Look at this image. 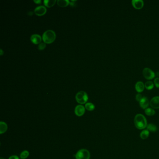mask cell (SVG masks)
Returning a JSON list of instances; mask_svg holds the SVG:
<instances>
[{"label":"cell","instance_id":"7c38bea8","mask_svg":"<svg viewBox=\"0 0 159 159\" xmlns=\"http://www.w3.org/2000/svg\"><path fill=\"white\" fill-rule=\"evenodd\" d=\"M145 85L142 81H138L135 84V89L137 92L141 93L144 90Z\"/></svg>","mask_w":159,"mask_h":159},{"label":"cell","instance_id":"277c9868","mask_svg":"<svg viewBox=\"0 0 159 159\" xmlns=\"http://www.w3.org/2000/svg\"><path fill=\"white\" fill-rule=\"evenodd\" d=\"M90 152L86 149H81L77 152L75 154L76 159H90Z\"/></svg>","mask_w":159,"mask_h":159},{"label":"cell","instance_id":"52a82bcc","mask_svg":"<svg viewBox=\"0 0 159 159\" xmlns=\"http://www.w3.org/2000/svg\"><path fill=\"white\" fill-rule=\"evenodd\" d=\"M47 9L44 6H39L37 7L34 9L35 14L38 16L43 15L46 13Z\"/></svg>","mask_w":159,"mask_h":159},{"label":"cell","instance_id":"8992f818","mask_svg":"<svg viewBox=\"0 0 159 159\" xmlns=\"http://www.w3.org/2000/svg\"><path fill=\"white\" fill-rule=\"evenodd\" d=\"M85 112V108L82 104H78L75 108L74 112L76 115L78 117H81L84 115Z\"/></svg>","mask_w":159,"mask_h":159},{"label":"cell","instance_id":"83f0119b","mask_svg":"<svg viewBox=\"0 0 159 159\" xmlns=\"http://www.w3.org/2000/svg\"><path fill=\"white\" fill-rule=\"evenodd\" d=\"M0 159H5V158H3V157H1V158H0Z\"/></svg>","mask_w":159,"mask_h":159},{"label":"cell","instance_id":"ba28073f","mask_svg":"<svg viewBox=\"0 0 159 159\" xmlns=\"http://www.w3.org/2000/svg\"><path fill=\"white\" fill-rule=\"evenodd\" d=\"M149 104L153 109H159V96H156L152 98Z\"/></svg>","mask_w":159,"mask_h":159},{"label":"cell","instance_id":"7a4b0ae2","mask_svg":"<svg viewBox=\"0 0 159 159\" xmlns=\"http://www.w3.org/2000/svg\"><path fill=\"white\" fill-rule=\"evenodd\" d=\"M56 38L55 32L51 29L47 30L43 34L42 38L45 43H50L53 42Z\"/></svg>","mask_w":159,"mask_h":159},{"label":"cell","instance_id":"5b68a950","mask_svg":"<svg viewBox=\"0 0 159 159\" xmlns=\"http://www.w3.org/2000/svg\"><path fill=\"white\" fill-rule=\"evenodd\" d=\"M143 74L147 79H152L154 78L155 74L153 71L148 68H146L143 70Z\"/></svg>","mask_w":159,"mask_h":159},{"label":"cell","instance_id":"ac0fdd59","mask_svg":"<svg viewBox=\"0 0 159 159\" xmlns=\"http://www.w3.org/2000/svg\"><path fill=\"white\" fill-rule=\"evenodd\" d=\"M145 113L147 115L152 116L155 114V111L153 108H148L145 110Z\"/></svg>","mask_w":159,"mask_h":159},{"label":"cell","instance_id":"4316f807","mask_svg":"<svg viewBox=\"0 0 159 159\" xmlns=\"http://www.w3.org/2000/svg\"><path fill=\"white\" fill-rule=\"evenodd\" d=\"M3 50L2 49H1V53H0V54H1V55H2L3 54Z\"/></svg>","mask_w":159,"mask_h":159},{"label":"cell","instance_id":"44dd1931","mask_svg":"<svg viewBox=\"0 0 159 159\" xmlns=\"http://www.w3.org/2000/svg\"><path fill=\"white\" fill-rule=\"evenodd\" d=\"M145 86L146 88L147 89L149 90H151L153 88L154 84L152 82L148 81L146 82V83L145 84Z\"/></svg>","mask_w":159,"mask_h":159},{"label":"cell","instance_id":"9c48e42d","mask_svg":"<svg viewBox=\"0 0 159 159\" xmlns=\"http://www.w3.org/2000/svg\"><path fill=\"white\" fill-rule=\"evenodd\" d=\"M132 3L133 7L138 9H142L144 6V2L142 0H133Z\"/></svg>","mask_w":159,"mask_h":159},{"label":"cell","instance_id":"e0dca14e","mask_svg":"<svg viewBox=\"0 0 159 159\" xmlns=\"http://www.w3.org/2000/svg\"><path fill=\"white\" fill-rule=\"evenodd\" d=\"M84 107L85 109L88 111H93L95 109V107L94 104H93L92 103L89 102V103H86L85 104Z\"/></svg>","mask_w":159,"mask_h":159},{"label":"cell","instance_id":"5bb4252c","mask_svg":"<svg viewBox=\"0 0 159 159\" xmlns=\"http://www.w3.org/2000/svg\"><path fill=\"white\" fill-rule=\"evenodd\" d=\"M149 135V131L147 129L143 130L140 133V137L141 138V139L144 140L147 139Z\"/></svg>","mask_w":159,"mask_h":159},{"label":"cell","instance_id":"d4e9b609","mask_svg":"<svg viewBox=\"0 0 159 159\" xmlns=\"http://www.w3.org/2000/svg\"><path fill=\"white\" fill-rule=\"evenodd\" d=\"M9 159H20V158H19V157L17 155H13L10 156L9 157Z\"/></svg>","mask_w":159,"mask_h":159},{"label":"cell","instance_id":"8fae6325","mask_svg":"<svg viewBox=\"0 0 159 159\" xmlns=\"http://www.w3.org/2000/svg\"><path fill=\"white\" fill-rule=\"evenodd\" d=\"M149 104V102L147 98L146 97H143V98L139 102V105L143 109H146Z\"/></svg>","mask_w":159,"mask_h":159},{"label":"cell","instance_id":"603a6c76","mask_svg":"<svg viewBox=\"0 0 159 159\" xmlns=\"http://www.w3.org/2000/svg\"><path fill=\"white\" fill-rule=\"evenodd\" d=\"M142 98H143V97L142 96V94H140V93H138V94L136 95V99L137 100V101H138L139 102L141 101Z\"/></svg>","mask_w":159,"mask_h":159},{"label":"cell","instance_id":"d6986e66","mask_svg":"<svg viewBox=\"0 0 159 159\" xmlns=\"http://www.w3.org/2000/svg\"><path fill=\"white\" fill-rule=\"evenodd\" d=\"M147 130L152 132H155L157 130V127L153 124H149L147 126Z\"/></svg>","mask_w":159,"mask_h":159},{"label":"cell","instance_id":"7402d4cb","mask_svg":"<svg viewBox=\"0 0 159 159\" xmlns=\"http://www.w3.org/2000/svg\"><path fill=\"white\" fill-rule=\"evenodd\" d=\"M46 47V44L44 43H41L38 45V49L39 50H43Z\"/></svg>","mask_w":159,"mask_h":159},{"label":"cell","instance_id":"2e32d148","mask_svg":"<svg viewBox=\"0 0 159 159\" xmlns=\"http://www.w3.org/2000/svg\"><path fill=\"white\" fill-rule=\"evenodd\" d=\"M58 4L61 7H64L69 4V2L68 0H58Z\"/></svg>","mask_w":159,"mask_h":159},{"label":"cell","instance_id":"4fadbf2b","mask_svg":"<svg viewBox=\"0 0 159 159\" xmlns=\"http://www.w3.org/2000/svg\"><path fill=\"white\" fill-rule=\"evenodd\" d=\"M8 125L5 122H0V134H2L6 133L8 130Z\"/></svg>","mask_w":159,"mask_h":159},{"label":"cell","instance_id":"9a60e30c","mask_svg":"<svg viewBox=\"0 0 159 159\" xmlns=\"http://www.w3.org/2000/svg\"><path fill=\"white\" fill-rule=\"evenodd\" d=\"M56 2V0H44L43 1L44 4L48 8H50L54 6Z\"/></svg>","mask_w":159,"mask_h":159},{"label":"cell","instance_id":"3957f363","mask_svg":"<svg viewBox=\"0 0 159 159\" xmlns=\"http://www.w3.org/2000/svg\"><path fill=\"white\" fill-rule=\"evenodd\" d=\"M76 100L80 104H84L88 99V96L87 93L84 91H79L75 96Z\"/></svg>","mask_w":159,"mask_h":159},{"label":"cell","instance_id":"30bf717a","mask_svg":"<svg viewBox=\"0 0 159 159\" xmlns=\"http://www.w3.org/2000/svg\"><path fill=\"white\" fill-rule=\"evenodd\" d=\"M30 40L34 44H39L41 43L42 38L38 34H33L30 37Z\"/></svg>","mask_w":159,"mask_h":159},{"label":"cell","instance_id":"484cf974","mask_svg":"<svg viewBox=\"0 0 159 159\" xmlns=\"http://www.w3.org/2000/svg\"><path fill=\"white\" fill-rule=\"evenodd\" d=\"M34 2L37 4H40L41 3V0H34Z\"/></svg>","mask_w":159,"mask_h":159},{"label":"cell","instance_id":"6da1fadb","mask_svg":"<svg viewBox=\"0 0 159 159\" xmlns=\"http://www.w3.org/2000/svg\"><path fill=\"white\" fill-rule=\"evenodd\" d=\"M134 122L135 127L139 130L145 129L148 126L147 119L142 114H138L135 116Z\"/></svg>","mask_w":159,"mask_h":159},{"label":"cell","instance_id":"ffe728a7","mask_svg":"<svg viewBox=\"0 0 159 159\" xmlns=\"http://www.w3.org/2000/svg\"><path fill=\"white\" fill-rule=\"evenodd\" d=\"M29 153L28 150H24L20 153V158L21 159H26L29 157Z\"/></svg>","mask_w":159,"mask_h":159},{"label":"cell","instance_id":"cb8c5ba5","mask_svg":"<svg viewBox=\"0 0 159 159\" xmlns=\"http://www.w3.org/2000/svg\"><path fill=\"white\" fill-rule=\"evenodd\" d=\"M154 83L156 87L159 88V78H155L154 80Z\"/></svg>","mask_w":159,"mask_h":159}]
</instances>
